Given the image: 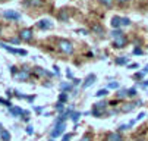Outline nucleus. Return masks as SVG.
I'll use <instances>...</instances> for the list:
<instances>
[{
    "label": "nucleus",
    "instance_id": "nucleus-4",
    "mask_svg": "<svg viewBox=\"0 0 148 141\" xmlns=\"http://www.w3.org/2000/svg\"><path fill=\"white\" fill-rule=\"evenodd\" d=\"M3 16L6 19H10V21H19V19H21V13L16 12V10H5Z\"/></svg>",
    "mask_w": 148,
    "mask_h": 141
},
{
    "label": "nucleus",
    "instance_id": "nucleus-28",
    "mask_svg": "<svg viewBox=\"0 0 148 141\" xmlns=\"http://www.w3.org/2000/svg\"><path fill=\"white\" fill-rule=\"evenodd\" d=\"M81 118V112H73L72 113V116H71V119L73 120V122H76V120Z\"/></svg>",
    "mask_w": 148,
    "mask_h": 141
},
{
    "label": "nucleus",
    "instance_id": "nucleus-41",
    "mask_svg": "<svg viewBox=\"0 0 148 141\" xmlns=\"http://www.w3.org/2000/svg\"><path fill=\"white\" fill-rule=\"evenodd\" d=\"M19 54H21V56H27L28 52H27V50H22V49H19Z\"/></svg>",
    "mask_w": 148,
    "mask_h": 141
},
{
    "label": "nucleus",
    "instance_id": "nucleus-52",
    "mask_svg": "<svg viewBox=\"0 0 148 141\" xmlns=\"http://www.w3.org/2000/svg\"><path fill=\"white\" fill-rule=\"evenodd\" d=\"M49 141H54V140H49Z\"/></svg>",
    "mask_w": 148,
    "mask_h": 141
},
{
    "label": "nucleus",
    "instance_id": "nucleus-10",
    "mask_svg": "<svg viewBox=\"0 0 148 141\" xmlns=\"http://www.w3.org/2000/svg\"><path fill=\"white\" fill-rule=\"evenodd\" d=\"M122 135L119 132H109L106 135V141H122Z\"/></svg>",
    "mask_w": 148,
    "mask_h": 141
},
{
    "label": "nucleus",
    "instance_id": "nucleus-25",
    "mask_svg": "<svg viewBox=\"0 0 148 141\" xmlns=\"http://www.w3.org/2000/svg\"><path fill=\"white\" fill-rule=\"evenodd\" d=\"M107 94H109V90H107V88H101V90H98V91L95 93L97 97H103V96H107Z\"/></svg>",
    "mask_w": 148,
    "mask_h": 141
},
{
    "label": "nucleus",
    "instance_id": "nucleus-46",
    "mask_svg": "<svg viewBox=\"0 0 148 141\" xmlns=\"http://www.w3.org/2000/svg\"><path fill=\"white\" fill-rule=\"evenodd\" d=\"M109 105H110V106H116V105H117V100H113V102H110Z\"/></svg>",
    "mask_w": 148,
    "mask_h": 141
},
{
    "label": "nucleus",
    "instance_id": "nucleus-26",
    "mask_svg": "<svg viewBox=\"0 0 148 141\" xmlns=\"http://www.w3.org/2000/svg\"><path fill=\"white\" fill-rule=\"evenodd\" d=\"M68 98H69V96H68L66 93H60V96H59V102L65 103V102H68Z\"/></svg>",
    "mask_w": 148,
    "mask_h": 141
},
{
    "label": "nucleus",
    "instance_id": "nucleus-3",
    "mask_svg": "<svg viewBox=\"0 0 148 141\" xmlns=\"http://www.w3.org/2000/svg\"><path fill=\"white\" fill-rule=\"evenodd\" d=\"M65 128H66V124H65V122H60V124H56L54 129L51 131V137H53V138H56V137L62 135L63 132H65Z\"/></svg>",
    "mask_w": 148,
    "mask_h": 141
},
{
    "label": "nucleus",
    "instance_id": "nucleus-39",
    "mask_svg": "<svg viewBox=\"0 0 148 141\" xmlns=\"http://www.w3.org/2000/svg\"><path fill=\"white\" fill-rule=\"evenodd\" d=\"M76 32H79V34H82V35H87V34H88L87 30H76Z\"/></svg>",
    "mask_w": 148,
    "mask_h": 141
},
{
    "label": "nucleus",
    "instance_id": "nucleus-2",
    "mask_svg": "<svg viewBox=\"0 0 148 141\" xmlns=\"http://www.w3.org/2000/svg\"><path fill=\"white\" fill-rule=\"evenodd\" d=\"M32 37H34V32H32L31 28H25L19 32V38L22 40V41H31Z\"/></svg>",
    "mask_w": 148,
    "mask_h": 141
},
{
    "label": "nucleus",
    "instance_id": "nucleus-17",
    "mask_svg": "<svg viewBox=\"0 0 148 141\" xmlns=\"http://www.w3.org/2000/svg\"><path fill=\"white\" fill-rule=\"evenodd\" d=\"M57 19H59V21L66 22L68 19H69V15L66 13V10H65V9H63V10H60V12H59V15H57Z\"/></svg>",
    "mask_w": 148,
    "mask_h": 141
},
{
    "label": "nucleus",
    "instance_id": "nucleus-24",
    "mask_svg": "<svg viewBox=\"0 0 148 141\" xmlns=\"http://www.w3.org/2000/svg\"><path fill=\"white\" fill-rule=\"evenodd\" d=\"M91 115H92V116H95V118H101L103 115H106V112H101V110H97V109H94V107H92Z\"/></svg>",
    "mask_w": 148,
    "mask_h": 141
},
{
    "label": "nucleus",
    "instance_id": "nucleus-1",
    "mask_svg": "<svg viewBox=\"0 0 148 141\" xmlns=\"http://www.w3.org/2000/svg\"><path fill=\"white\" fill-rule=\"evenodd\" d=\"M57 47L65 54H72L73 53V44L69 41V40H63V38L57 40Z\"/></svg>",
    "mask_w": 148,
    "mask_h": 141
},
{
    "label": "nucleus",
    "instance_id": "nucleus-40",
    "mask_svg": "<svg viewBox=\"0 0 148 141\" xmlns=\"http://www.w3.org/2000/svg\"><path fill=\"white\" fill-rule=\"evenodd\" d=\"M100 2H103L106 6H110L112 5V0H100Z\"/></svg>",
    "mask_w": 148,
    "mask_h": 141
},
{
    "label": "nucleus",
    "instance_id": "nucleus-32",
    "mask_svg": "<svg viewBox=\"0 0 148 141\" xmlns=\"http://www.w3.org/2000/svg\"><path fill=\"white\" fill-rule=\"evenodd\" d=\"M109 88H113V90L119 88V83H117V81H116V83H113V81H112V83L109 84Z\"/></svg>",
    "mask_w": 148,
    "mask_h": 141
},
{
    "label": "nucleus",
    "instance_id": "nucleus-7",
    "mask_svg": "<svg viewBox=\"0 0 148 141\" xmlns=\"http://www.w3.org/2000/svg\"><path fill=\"white\" fill-rule=\"evenodd\" d=\"M16 78L19 79V81H27V79H29V69H27V68L21 69L16 74Z\"/></svg>",
    "mask_w": 148,
    "mask_h": 141
},
{
    "label": "nucleus",
    "instance_id": "nucleus-38",
    "mask_svg": "<svg viewBox=\"0 0 148 141\" xmlns=\"http://www.w3.org/2000/svg\"><path fill=\"white\" fill-rule=\"evenodd\" d=\"M27 134H28V135H32V134H34V129H32V127H28V128H27Z\"/></svg>",
    "mask_w": 148,
    "mask_h": 141
},
{
    "label": "nucleus",
    "instance_id": "nucleus-21",
    "mask_svg": "<svg viewBox=\"0 0 148 141\" xmlns=\"http://www.w3.org/2000/svg\"><path fill=\"white\" fill-rule=\"evenodd\" d=\"M128 62H129V57H126V56H122V57H119V59L114 60L116 65H126Z\"/></svg>",
    "mask_w": 148,
    "mask_h": 141
},
{
    "label": "nucleus",
    "instance_id": "nucleus-29",
    "mask_svg": "<svg viewBox=\"0 0 148 141\" xmlns=\"http://www.w3.org/2000/svg\"><path fill=\"white\" fill-rule=\"evenodd\" d=\"M136 96V88H129L128 90V97H135Z\"/></svg>",
    "mask_w": 148,
    "mask_h": 141
},
{
    "label": "nucleus",
    "instance_id": "nucleus-19",
    "mask_svg": "<svg viewBox=\"0 0 148 141\" xmlns=\"http://www.w3.org/2000/svg\"><path fill=\"white\" fill-rule=\"evenodd\" d=\"M34 72H35L37 75H47V76H51V74H50V72H47L46 69H43V68H40V66L34 68Z\"/></svg>",
    "mask_w": 148,
    "mask_h": 141
},
{
    "label": "nucleus",
    "instance_id": "nucleus-54",
    "mask_svg": "<svg viewBox=\"0 0 148 141\" xmlns=\"http://www.w3.org/2000/svg\"><path fill=\"white\" fill-rule=\"evenodd\" d=\"M0 128H2V127H0Z\"/></svg>",
    "mask_w": 148,
    "mask_h": 141
},
{
    "label": "nucleus",
    "instance_id": "nucleus-13",
    "mask_svg": "<svg viewBox=\"0 0 148 141\" xmlns=\"http://www.w3.org/2000/svg\"><path fill=\"white\" fill-rule=\"evenodd\" d=\"M135 106H138V105H136V103H125L120 110L125 112V113H129V112H132V110L135 109Z\"/></svg>",
    "mask_w": 148,
    "mask_h": 141
},
{
    "label": "nucleus",
    "instance_id": "nucleus-35",
    "mask_svg": "<svg viewBox=\"0 0 148 141\" xmlns=\"http://www.w3.org/2000/svg\"><path fill=\"white\" fill-rule=\"evenodd\" d=\"M71 138H72V134H66L65 137H63L62 141H71Z\"/></svg>",
    "mask_w": 148,
    "mask_h": 141
},
{
    "label": "nucleus",
    "instance_id": "nucleus-49",
    "mask_svg": "<svg viewBox=\"0 0 148 141\" xmlns=\"http://www.w3.org/2000/svg\"><path fill=\"white\" fill-rule=\"evenodd\" d=\"M54 72H56V74H57V75H59V74H60V71H59V68H57V66H54Z\"/></svg>",
    "mask_w": 148,
    "mask_h": 141
},
{
    "label": "nucleus",
    "instance_id": "nucleus-31",
    "mask_svg": "<svg viewBox=\"0 0 148 141\" xmlns=\"http://www.w3.org/2000/svg\"><path fill=\"white\" fill-rule=\"evenodd\" d=\"M122 24H123L125 27L131 25V19H129V18H122Z\"/></svg>",
    "mask_w": 148,
    "mask_h": 141
},
{
    "label": "nucleus",
    "instance_id": "nucleus-9",
    "mask_svg": "<svg viewBox=\"0 0 148 141\" xmlns=\"http://www.w3.org/2000/svg\"><path fill=\"white\" fill-rule=\"evenodd\" d=\"M37 27H38L40 30H50V28L53 27V24L49 21V19H41V21L37 22Z\"/></svg>",
    "mask_w": 148,
    "mask_h": 141
},
{
    "label": "nucleus",
    "instance_id": "nucleus-14",
    "mask_svg": "<svg viewBox=\"0 0 148 141\" xmlns=\"http://www.w3.org/2000/svg\"><path fill=\"white\" fill-rule=\"evenodd\" d=\"M0 140L2 141H10V132L5 128H0Z\"/></svg>",
    "mask_w": 148,
    "mask_h": 141
},
{
    "label": "nucleus",
    "instance_id": "nucleus-50",
    "mask_svg": "<svg viewBox=\"0 0 148 141\" xmlns=\"http://www.w3.org/2000/svg\"><path fill=\"white\" fill-rule=\"evenodd\" d=\"M6 94H8V97H12V91H10V90H8Z\"/></svg>",
    "mask_w": 148,
    "mask_h": 141
},
{
    "label": "nucleus",
    "instance_id": "nucleus-45",
    "mask_svg": "<svg viewBox=\"0 0 148 141\" xmlns=\"http://www.w3.org/2000/svg\"><path fill=\"white\" fill-rule=\"evenodd\" d=\"M128 68H131V69H134V68H138V63H132V65H129Z\"/></svg>",
    "mask_w": 148,
    "mask_h": 141
},
{
    "label": "nucleus",
    "instance_id": "nucleus-11",
    "mask_svg": "<svg viewBox=\"0 0 148 141\" xmlns=\"http://www.w3.org/2000/svg\"><path fill=\"white\" fill-rule=\"evenodd\" d=\"M122 25H123V24H122V18H120V16H113V18H112V27H113L114 30H119Z\"/></svg>",
    "mask_w": 148,
    "mask_h": 141
},
{
    "label": "nucleus",
    "instance_id": "nucleus-48",
    "mask_svg": "<svg viewBox=\"0 0 148 141\" xmlns=\"http://www.w3.org/2000/svg\"><path fill=\"white\" fill-rule=\"evenodd\" d=\"M117 2H119V3H120V5H125V3H126V2H128V0H117Z\"/></svg>",
    "mask_w": 148,
    "mask_h": 141
},
{
    "label": "nucleus",
    "instance_id": "nucleus-42",
    "mask_svg": "<svg viewBox=\"0 0 148 141\" xmlns=\"http://www.w3.org/2000/svg\"><path fill=\"white\" fill-rule=\"evenodd\" d=\"M66 75H68V78H71V79L73 78V74H72V71H71V69H68V71H66Z\"/></svg>",
    "mask_w": 148,
    "mask_h": 141
},
{
    "label": "nucleus",
    "instance_id": "nucleus-8",
    "mask_svg": "<svg viewBox=\"0 0 148 141\" xmlns=\"http://www.w3.org/2000/svg\"><path fill=\"white\" fill-rule=\"evenodd\" d=\"M9 113H10V116H13V118H16V116H19V115H28V112L22 110V109L18 107V106H12V107L9 109Z\"/></svg>",
    "mask_w": 148,
    "mask_h": 141
},
{
    "label": "nucleus",
    "instance_id": "nucleus-6",
    "mask_svg": "<svg viewBox=\"0 0 148 141\" xmlns=\"http://www.w3.org/2000/svg\"><path fill=\"white\" fill-rule=\"evenodd\" d=\"M95 79H97V76H95L94 74H90V75L85 78V81H84V84H82V88H84V90H87L88 87H91V85L95 83Z\"/></svg>",
    "mask_w": 148,
    "mask_h": 141
},
{
    "label": "nucleus",
    "instance_id": "nucleus-16",
    "mask_svg": "<svg viewBox=\"0 0 148 141\" xmlns=\"http://www.w3.org/2000/svg\"><path fill=\"white\" fill-rule=\"evenodd\" d=\"M91 30H92V32H95V34H98V35H103V34H104V28H103L101 25H98V24H92V25H91Z\"/></svg>",
    "mask_w": 148,
    "mask_h": 141
},
{
    "label": "nucleus",
    "instance_id": "nucleus-20",
    "mask_svg": "<svg viewBox=\"0 0 148 141\" xmlns=\"http://www.w3.org/2000/svg\"><path fill=\"white\" fill-rule=\"evenodd\" d=\"M72 84L71 83H62L60 84V90L63 91V93H65V91H72Z\"/></svg>",
    "mask_w": 148,
    "mask_h": 141
},
{
    "label": "nucleus",
    "instance_id": "nucleus-37",
    "mask_svg": "<svg viewBox=\"0 0 148 141\" xmlns=\"http://www.w3.org/2000/svg\"><path fill=\"white\" fill-rule=\"evenodd\" d=\"M142 76H144V72H136V74H135V78H136V79H141Z\"/></svg>",
    "mask_w": 148,
    "mask_h": 141
},
{
    "label": "nucleus",
    "instance_id": "nucleus-22",
    "mask_svg": "<svg viewBox=\"0 0 148 141\" xmlns=\"http://www.w3.org/2000/svg\"><path fill=\"white\" fill-rule=\"evenodd\" d=\"M123 97H128V90H119L116 93V98H123Z\"/></svg>",
    "mask_w": 148,
    "mask_h": 141
},
{
    "label": "nucleus",
    "instance_id": "nucleus-47",
    "mask_svg": "<svg viewBox=\"0 0 148 141\" xmlns=\"http://www.w3.org/2000/svg\"><path fill=\"white\" fill-rule=\"evenodd\" d=\"M81 83V79H76V78H73V84H79Z\"/></svg>",
    "mask_w": 148,
    "mask_h": 141
},
{
    "label": "nucleus",
    "instance_id": "nucleus-51",
    "mask_svg": "<svg viewBox=\"0 0 148 141\" xmlns=\"http://www.w3.org/2000/svg\"><path fill=\"white\" fill-rule=\"evenodd\" d=\"M142 72H144V74H148V65L144 68V71H142Z\"/></svg>",
    "mask_w": 148,
    "mask_h": 141
},
{
    "label": "nucleus",
    "instance_id": "nucleus-43",
    "mask_svg": "<svg viewBox=\"0 0 148 141\" xmlns=\"http://www.w3.org/2000/svg\"><path fill=\"white\" fill-rule=\"evenodd\" d=\"M128 128H129V125H120L119 131H125V129H128Z\"/></svg>",
    "mask_w": 148,
    "mask_h": 141
},
{
    "label": "nucleus",
    "instance_id": "nucleus-36",
    "mask_svg": "<svg viewBox=\"0 0 148 141\" xmlns=\"http://www.w3.org/2000/svg\"><path fill=\"white\" fill-rule=\"evenodd\" d=\"M10 72L16 76V74H18V68H16V66H10Z\"/></svg>",
    "mask_w": 148,
    "mask_h": 141
},
{
    "label": "nucleus",
    "instance_id": "nucleus-34",
    "mask_svg": "<svg viewBox=\"0 0 148 141\" xmlns=\"http://www.w3.org/2000/svg\"><path fill=\"white\" fill-rule=\"evenodd\" d=\"M144 52H142V49H139V47H135L134 49V54H142Z\"/></svg>",
    "mask_w": 148,
    "mask_h": 141
},
{
    "label": "nucleus",
    "instance_id": "nucleus-33",
    "mask_svg": "<svg viewBox=\"0 0 148 141\" xmlns=\"http://www.w3.org/2000/svg\"><path fill=\"white\" fill-rule=\"evenodd\" d=\"M79 141H91V134H85Z\"/></svg>",
    "mask_w": 148,
    "mask_h": 141
},
{
    "label": "nucleus",
    "instance_id": "nucleus-23",
    "mask_svg": "<svg viewBox=\"0 0 148 141\" xmlns=\"http://www.w3.org/2000/svg\"><path fill=\"white\" fill-rule=\"evenodd\" d=\"M122 35H125L122 30H113V31H112V37H113V40H114V38H119V37H122Z\"/></svg>",
    "mask_w": 148,
    "mask_h": 141
},
{
    "label": "nucleus",
    "instance_id": "nucleus-53",
    "mask_svg": "<svg viewBox=\"0 0 148 141\" xmlns=\"http://www.w3.org/2000/svg\"><path fill=\"white\" fill-rule=\"evenodd\" d=\"M0 32H2V30H0Z\"/></svg>",
    "mask_w": 148,
    "mask_h": 141
},
{
    "label": "nucleus",
    "instance_id": "nucleus-44",
    "mask_svg": "<svg viewBox=\"0 0 148 141\" xmlns=\"http://www.w3.org/2000/svg\"><path fill=\"white\" fill-rule=\"evenodd\" d=\"M144 116H145V113H144V112H141V113L138 115V118H136V120H141V119H142Z\"/></svg>",
    "mask_w": 148,
    "mask_h": 141
},
{
    "label": "nucleus",
    "instance_id": "nucleus-18",
    "mask_svg": "<svg viewBox=\"0 0 148 141\" xmlns=\"http://www.w3.org/2000/svg\"><path fill=\"white\" fill-rule=\"evenodd\" d=\"M107 106H109V103H107V102H98V103H95V105H94V109L104 112V110H106V107H107Z\"/></svg>",
    "mask_w": 148,
    "mask_h": 141
},
{
    "label": "nucleus",
    "instance_id": "nucleus-15",
    "mask_svg": "<svg viewBox=\"0 0 148 141\" xmlns=\"http://www.w3.org/2000/svg\"><path fill=\"white\" fill-rule=\"evenodd\" d=\"M0 47L5 49V50H6V52H9V53L19 54V49H13V47H10V46H6V44H5V43H2V41H0Z\"/></svg>",
    "mask_w": 148,
    "mask_h": 141
},
{
    "label": "nucleus",
    "instance_id": "nucleus-30",
    "mask_svg": "<svg viewBox=\"0 0 148 141\" xmlns=\"http://www.w3.org/2000/svg\"><path fill=\"white\" fill-rule=\"evenodd\" d=\"M63 107H65V103L57 102V105H56V110H57V112H62V110H63Z\"/></svg>",
    "mask_w": 148,
    "mask_h": 141
},
{
    "label": "nucleus",
    "instance_id": "nucleus-12",
    "mask_svg": "<svg viewBox=\"0 0 148 141\" xmlns=\"http://www.w3.org/2000/svg\"><path fill=\"white\" fill-rule=\"evenodd\" d=\"M44 0H25V5L27 6H32V8H38V6H43Z\"/></svg>",
    "mask_w": 148,
    "mask_h": 141
},
{
    "label": "nucleus",
    "instance_id": "nucleus-27",
    "mask_svg": "<svg viewBox=\"0 0 148 141\" xmlns=\"http://www.w3.org/2000/svg\"><path fill=\"white\" fill-rule=\"evenodd\" d=\"M0 105H3V106H6V107H12V103L9 102V100H5V98H0Z\"/></svg>",
    "mask_w": 148,
    "mask_h": 141
},
{
    "label": "nucleus",
    "instance_id": "nucleus-5",
    "mask_svg": "<svg viewBox=\"0 0 148 141\" xmlns=\"http://www.w3.org/2000/svg\"><path fill=\"white\" fill-rule=\"evenodd\" d=\"M126 43H128V40H126L125 35H122V37L113 40V47H114V49H123V47L126 46Z\"/></svg>",
    "mask_w": 148,
    "mask_h": 141
}]
</instances>
